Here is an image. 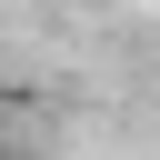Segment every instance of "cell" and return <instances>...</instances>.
<instances>
[{
	"label": "cell",
	"instance_id": "1",
	"mask_svg": "<svg viewBox=\"0 0 160 160\" xmlns=\"http://www.w3.org/2000/svg\"><path fill=\"white\" fill-rule=\"evenodd\" d=\"M0 160H10V150H0Z\"/></svg>",
	"mask_w": 160,
	"mask_h": 160
}]
</instances>
